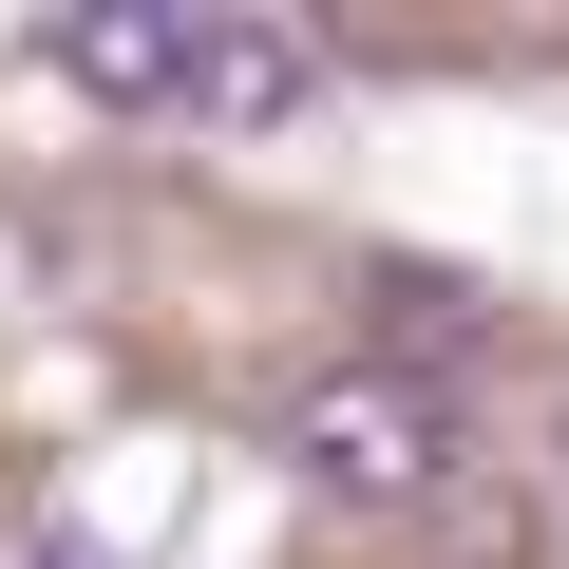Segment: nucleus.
Segmentation results:
<instances>
[{"label": "nucleus", "instance_id": "nucleus-2", "mask_svg": "<svg viewBox=\"0 0 569 569\" xmlns=\"http://www.w3.org/2000/svg\"><path fill=\"white\" fill-rule=\"evenodd\" d=\"M323 96V39L305 20H266V0H190V114L209 133H284Z\"/></svg>", "mask_w": 569, "mask_h": 569}, {"label": "nucleus", "instance_id": "nucleus-4", "mask_svg": "<svg viewBox=\"0 0 569 569\" xmlns=\"http://www.w3.org/2000/svg\"><path fill=\"white\" fill-rule=\"evenodd\" d=\"M39 569H96V550H39Z\"/></svg>", "mask_w": 569, "mask_h": 569}, {"label": "nucleus", "instance_id": "nucleus-1", "mask_svg": "<svg viewBox=\"0 0 569 569\" xmlns=\"http://www.w3.org/2000/svg\"><path fill=\"white\" fill-rule=\"evenodd\" d=\"M284 475L342 493V512H418V493L456 475V399H437L418 361H342V380L284 399Z\"/></svg>", "mask_w": 569, "mask_h": 569}, {"label": "nucleus", "instance_id": "nucleus-3", "mask_svg": "<svg viewBox=\"0 0 569 569\" xmlns=\"http://www.w3.org/2000/svg\"><path fill=\"white\" fill-rule=\"evenodd\" d=\"M58 77H77V96H114V114L190 96V0H96V20H58Z\"/></svg>", "mask_w": 569, "mask_h": 569}]
</instances>
